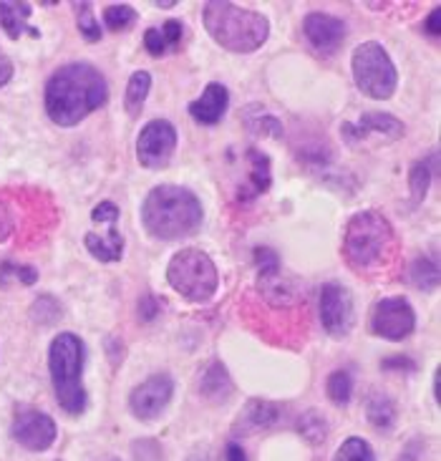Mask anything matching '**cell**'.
<instances>
[{
  "mask_svg": "<svg viewBox=\"0 0 441 461\" xmlns=\"http://www.w3.org/2000/svg\"><path fill=\"white\" fill-rule=\"evenodd\" d=\"M109 99V84L91 63H66L46 84V113L58 126H76Z\"/></svg>",
  "mask_w": 441,
  "mask_h": 461,
  "instance_id": "1",
  "label": "cell"
},
{
  "mask_svg": "<svg viewBox=\"0 0 441 461\" xmlns=\"http://www.w3.org/2000/svg\"><path fill=\"white\" fill-rule=\"evenodd\" d=\"M202 220H204V210L200 197L176 185L154 187L141 204L144 230L164 242L194 235L202 227Z\"/></svg>",
  "mask_w": 441,
  "mask_h": 461,
  "instance_id": "2",
  "label": "cell"
},
{
  "mask_svg": "<svg viewBox=\"0 0 441 461\" xmlns=\"http://www.w3.org/2000/svg\"><path fill=\"white\" fill-rule=\"evenodd\" d=\"M202 23L207 33L230 53H252L270 36V21L263 13L242 8L225 0H210L202 5Z\"/></svg>",
  "mask_w": 441,
  "mask_h": 461,
  "instance_id": "3",
  "label": "cell"
},
{
  "mask_svg": "<svg viewBox=\"0 0 441 461\" xmlns=\"http://www.w3.org/2000/svg\"><path fill=\"white\" fill-rule=\"evenodd\" d=\"M396 248V235L391 222L376 210L353 214L343 235V255L356 273H371L389 262Z\"/></svg>",
  "mask_w": 441,
  "mask_h": 461,
  "instance_id": "4",
  "label": "cell"
},
{
  "mask_svg": "<svg viewBox=\"0 0 441 461\" xmlns=\"http://www.w3.org/2000/svg\"><path fill=\"white\" fill-rule=\"evenodd\" d=\"M86 361L84 340L74 333H58L50 340L49 348V371L53 393L63 411L78 416L86 409V388L81 384Z\"/></svg>",
  "mask_w": 441,
  "mask_h": 461,
  "instance_id": "5",
  "label": "cell"
},
{
  "mask_svg": "<svg viewBox=\"0 0 441 461\" xmlns=\"http://www.w3.org/2000/svg\"><path fill=\"white\" fill-rule=\"evenodd\" d=\"M166 283L189 303H210L220 285L212 258L197 248L179 249L166 265Z\"/></svg>",
  "mask_w": 441,
  "mask_h": 461,
  "instance_id": "6",
  "label": "cell"
},
{
  "mask_svg": "<svg viewBox=\"0 0 441 461\" xmlns=\"http://www.w3.org/2000/svg\"><path fill=\"white\" fill-rule=\"evenodd\" d=\"M351 68L356 86L361 88L365 96H371V99H391L396 86H399L396 66H393L391 56L378 41H365L361 46H356Z\"/></svg>",
  "mask_w": 441,
  "mask_h": 461,
  "instance_id": "7",
  "label": "cell"
},
{
  "mask_svg": "<svg viewBox=\"0 0 441 461\" xmlns=\"http://www.w3.org/2000/svg\"><path fill=\"white\" fill-rule=\"evenodd\" d=\"M119 220V207L113 202H99L91 212V222L94 225L106 227V237L96 235V232H86L84 235V245L99 262H119L124 258V235L116 227Z\"/></svg>",
  "mask_w": 441,
  "mask_h": 461,
  "instance_id": "8",
  "label": "cell"
},
{
  "mask_svg": "<svg viewBox=\"0 0 441 461\" xmlns=\"http://www.w3.org/2000/svg\"><path fill=\"white\" fill-rule=\"evenodd\" d=\"M176 149V129L172 122L151 119L149 124L139 131L137 159L147 169H164L172 162Z\"/></svg>",
  "mask_w": 441,
  "mask_h": 461,
  "instance_id": "9",
  "label": "cell"
},
{
  "mask_svg": "<svg viewBox=\"0 0 441 461\" xmlns=\"http://www.w3.org/2000/svg\"><path fill=\"white\" fill-rule=\"evenodd\" d=\"M416 315L411 303L401 295L378 300L371 315V330L386 340H403L414 333Z\"/></svg>",
  "mask_w": 441,
  "mask_h": 461,
  "instance_id": "10",
  "label": "cell"
},
{
  "mask_svg": "<svg viewBox=\"0 0 441 461\" xmlns=\"http://www.w3.org/2000/svg\"><path fill=\"white\" fill-rule=\"evenodd\" d=\"M318 312H320V323L326 328L328 336L346 338L351 333L356 311H353L351 293L338 283H328L320 287V298H318Z\"/></svg>",
  "mask_w": 441,
  "mask_h": 461,
  "instance_id": "11",
  "label": "cell"
},
{
  "mask_svg": "<svg viewBox=\"0 0 441 461\" xmlns=\"http://www.w3.org/2000/svg\"><path fill=\"white\" fill-rule=\"evenodd\" d=\"M13 438L28 451H46L56 441V421L38 409H18L11 426Z\"/></svg>",
  "mask_w": 441,
  "mask_h": 461,
  "instance_id": "12",
  "label": "cell"
},
{
  "mask_svg": "<svg viewBox=\"0 0 441 461\" xmlns=\"http://www.w3.org/2000/svg\"><path fill=\"white\" fill-rule=\"evenodd\" d=\"M175 393V381L169 374H154L144 384H139L129 396V409L141 421H151L166 409Z\"/></svg>",
  "mask_w": 441,
  "mask_h": 461,
  "instance_id": "13",
  "label": "cell"
},
{
  "mask_svg": "<svg viewBox=\"0 0 441 461\" xmlns=\"http://www.w3.org/2000/svg\"><path fill=\"white\" fill-rule=\"evenodd\" d=\"M302 33L308 38L310 49L315 53H320V56H333L343 46L346 36H348L346 23L340 18H336V15H328V13H310V15H305Z\"/></svg>",
  "mask_w": 441,
  "mask_h": 461,
  "instance_id": "14",
  "label": "cell"
},
{
  "mask_svg": "<svg viewBox=\"0 0 441 461\" xmlns=\"http://www.w3.org/2000/svg\"><path fill=\"white\" fill-rule=\"evenodd\" d=\"M340 134L348 144H361L368 137H383V139H401L406 134V126L391 116V113L368 112L364 113L356 124H343Z\"/></svg>",
  "mask_w": 441,
  "mask_h": 461,
  "instance_id": "15",
  "label": "cell"
},
{
  "mask_svg": "<svg viewBox=\"0 0 441 461\" xmlns=\"http://www.w3.org/2000/svg\"><path fill=\"white\" fill-rule=\"evenodd\" d=\"M283 419V406L265 399H252L245 403V409L239 411L238 421L232 426V434L242 437V434H257L265 429H273L277 421Z\"/></svg>",
  "mask_w": 441,
  "mask_h": 461,
  "instance_id": "16",
  "label": "cell"
},
{
  "mask_svg": "<svg viewBox=\"0 0 441 461\" xmlns=\"http://www.w3.org/2000/svg\"><path fill=\"white\" fill-rule=\"evenodd\" d=\"M227 106H230V91L222 84H207L200 99L189 104V116L202 126H214L225 119Z\"/></svg>",
  "mask_w": 441,
  "mask_h": 461,
  "instance_id": "17",
  "label": "cell"
},
{
  "mask_svg": "<svg viewBox=\"0 0 441 461\" xmlns=\"http://www.w3.org/2000/svg\"><path fill=\"white\" fill-rule=\"evenodd\" d=\"M248 162H250V176L239 187V202H252L255 197L265 194L273 185V172H270V157L260 149H248Z\"/></svg>",
  "mask_w": 441,
  "mask_h": 461,
  "instance_id": "18",
  "label": "cell"
},
{
  "mask_svg": "<svg viewBox=\"0 0 441 461\" xmlns=\"http://www.w3.org/2000/svg\"><path fill=\"white\" fill-rule=\"evenodd\" d=\"M184 38V23L179 21H166L164 25H154L144 33V49L149 50L151 56H162L175 50Z\"/></svg>",
  "mask_w": 441,
  "mask_h": 461,
  "instance_id": "19",
  "label": "cell"
},
{
  "mask_svg": "<svg viewBox=\"0 0 441 461\" xmlns=\"http://www.w3.org/2000/svg\"><path fill=\"white\" fill-rule=\"evenodd\" d=\"M232 378L227 374V368L220 361H214L204 374L200 375V393L212 403H225L232 396Z\"/></svg>",
  "mask_w": 441,
  "mask_h": 461,
  "instance_id": "20",
  "label": "cell"
},
{
  "mask_svg": "<svg viewBox=\"0 0 441 461\" xmlns=\"http://www.w3.org/2000/svg\"><path fill=\"white\" fill-rule=\"evenodd\" d=\"M33 8L28 3H0V25L11 38H21L28 31Z\"/></svg>",
  "mask_w": 441,
  "mask_h": 461,
  "instance_id": "21",
  "label": "cell"
},
{
  "mask_svg": "<svg viewBox=\"0 0 441 461\" xmlns=\"http://www.w3.org/2000/svg\"><path fill=\"white\" fill-rule=\"evenodd\" d=\"M434 164H436V154H431L428 159H418L409 172V189H411V204H421L427 200L428 185H431V175H434Z\"/></svg>",
  "mask_w": 441,
  "mask_h": 461,
  "instance_id": "22",
  "label": "cell"
},
{
  "mask_svg": "<svg viewBox=\"0 0 441 461\" xmlns=\"http://www.w3.org/2000/svg\"><path fill=\"white\" fill-rule=\"evenodd\" d=\"M409 280H411V285L418 287V290L434 293V290L439 287V265L431 260V258H416V260L409 265Z\"/></svg>",
  "mask_w": 441,
  "mask_h": 461,
  "instance_id": "23",
  "label": "cell"
},
{
  "mask_svg": "<svg viewBox=\"0 0 441 461\" xmlns=\"http://www.w3.org/2000/svg\"><path fill=\"white\" fill-rule=\"evenodd\" d=\"M149 88H151V76L147 71H137V74H131L129 78V84H126L124 91V106L126 112L131 113V116H137L139 109L144 106V101L149 96Z\"/></svg>",
  "mask_w": 441,
  "mask_h": 461,
  "instance_id": "24",
  "label": "cell"
},
{
  "mask_svg": "<svg viewBox=\"0 0 441 461\" xmlns=\"http://www.w3.org/2000/svg\"><path fill=\"white\" fill-rule=\"evenodd\" d=\"M365 416L376 429H391L396 421V406L389 396L383 393H374L368 403H365Z\"/></svg>",
  "mask_w": 441,
  "mask_h": 461,
  "instance_id": "25",
  "label": "cell"
},
{
  "mask_svg": "<svg viewBox=\"0 0 441 461\" xmlns=\"http://www.w3.org/2000/svg\"><path fill=\"white\" fill-rule=\"evenodd\" d=\"M245 124L250 129L252 134H260V137H283V124L277 122L275 116L265 112L263 106H250L245 113Z\"/></svg>",
  "mask_w": 441,
  "mask_h": 461,
  "instance_id": "26",
  "label": "cell"
},
{
  "mask_svg": "<svg viewBox=\"0 0 441 461\" xmlns=\"http://www.w3.org/2000/svg\"><path fill=\"white\" fill-rule=\"evenodd\" d=\"M326 391H328V396H330V401H333L336 406H346V403L351 401V393H353L351 371H346V368L333 371V374L328 375Z\"/></svg>",
  "mask_w": 441,
  "mask_h": 461,
  "instance_id": "27",
  "label": "cell"
},
{
  "mask_svg": "<svg viewBox=\"0 0 441 461\" xmlns=\"http://www.w3.org/2000/svg\"><path fill=\"white\" fill-rule=\"evenodd\" d=\"M298 431H301L302 438H308L310 444H323L328 437V421L320 416V413L310 409L305 411L298 419Z\"/></svg>",
  "mask_w": 441,
  "mask_h": 461,
  "instance_id": "28",
  "label": "cell"
},
{
  "mask_svg": "<svg viewBox=\"0 0 441 461\" xmlns=\"http://www.w3.org/2000/svg\"><path fill=\"white\" fill-rule=\"evenodd\" d=\"M134 23H137V11L131 5L116 3V5H109L104 11V25L109 31H129Z\"/></svg>",
  "mask_w": 441,
  "mask_h": 461,
  "instance_id": "29",
  "label": "cell"
},
{
  "mask_svg": "<svg viewBox=\"0 0 441 461\" xmlns=\"http://www.w3.org/2000/svg\"><path fill=\"white\" fill-rule=\"evenodd\" d=\"M333 461H376L374 459V449H371V444L364 441V438L351 437L346 438L343 444L336 451V459Z\"/></svg>",
  "mask_w": 441,
  "mask_h": 461,
  "instance_id": "30",
  "label": "cell"
},
{
  "mask_svg": "<svg viewBox=\"0 0 441 461\" xmlns=\"http://www.w3.org/2000/svg\"><path fill=\"white\" fill-rule=\"evenodd\" d=\"M74 11H76V21H78V31H81V36L91 41V43H96L101 38V28L99 21L94 18V11H91V3H74Z\"/></svg>",
  "mask_w": 441,
  "mask_h": 461,
  "instance_id": "31",
  "label": "cell"
},
{
  "mask_svg": "<svg viewBox=\"0 0 441 461\" xmlns=\"http://www.w3.org/2000/svg\"><path fill=\"white\" fill-rule=\"evenodd\" d=\"M63 308L61 303L56 298H50V295H43V298H38L33 303V321L40 325H53L61 321Z\"/></svg>",
  "mask_w": 441,
  "mask_h": 461,
  "instance_id": "32",
  "label": "cell"
},
{
  "mask_svg": "<svg viewBox=\"0 0 441 461\" xmlns=\"http://www.w3.org/2000/svg\"><path fill=\"white\" fill-rule=\"evenodd\" d=\"M255 267H257V280H267L280 275V258L275 249L257 248L255 249Z\"/></svg>",
  "mask_w": 441,
  "mask_h": 461,
  "instance_id": "33",
  "label": "cell"
},
{
  "mask_svg": "<svg viewBox=\"0 0 441 461\" xmlns=\"http://www.w3.org/2000/svg\"><path fill=\"white\" fill-rule=\"evenodd\" d=\"M13 227H15V220H13V212L8 210V204L0 200V242L8 240L13 235Z\"/></svg>",
  "mask_w": 441,
  "mask_h": 461,
  "instance_id": "34",
  "label": "cell"
},
{
  "mask_svg": "<svg viewBox=\"0 0 441 461\" xmlns=\"http://www.w3.org/2000/svg\"><path fill=\"white\" fill-rule=\"evenodd\" d=\"M381 368L383 371H393V368H399V371H416V363L411 358H406V356H393V358H383Z\"/></svg>",
  "mask_w": 441,
  "mask_h": 461,
  "instance_id": "35",
  "label": "cell"
},
{
  "mask_svg": "<svg viewBox=\"0 0 441 461\" xmlns=\"http://www.w3.org/2000/svg\"><path fill=\"white\" fill-rule=\"evenodd\" d=\"M11 273L23 283V285H33L38 280L36 267H31V265H11Z\"/></svg>",
  "mask_w": 441,
  "mask_h": 461,
  "instance_id": "36",
  "label": "cell"
},
{
  "mask_svg": "<svg viewBox=\"0 0 441 461\" xmlns=\"http://www.w3.org/2000/svg\"><path fill=\"white\" fill-rule=\"evenodd\" d=\"M157 312H159V303L151 298V295H144V298L139 300V318L141 321H151Z\"/></svg>",
  "mask_w": 441,
  "mask_h": 461,
  "instance_id": "37",
  "label": "cell"
},
{
  "mask_svg": "<svg viewBox=\"0 0 441 461\" xmlns=\"http://www.w3.org/2000/svg\"><path fill=\"white\" fill-rule=\"evenodd\" d=\"M439 21H441V8H434V11L428 13L427 21H424V31H427L428 36L439 38V33H441Z\"/></svg>",
  "mask_w": 441,
  "mask_h": 461,
  "instance_id": "38",
  "label": "cell"
},
{
  "mask_svg": "<svg viewBox=\"0 0 441 461\" xmlns=\"http://www.w3.org/2000/svg\"><path fill=\"white\" fill-rule=\"evenodd\" d=\"M13 78V61L0 50V86H5Z\"/></svg>",
  "mask_w": 441,
  "mask_h": 461,
  "instance_id": "39",
  "label": "cell"
},
{
  "mask_svg": "<svg viewBox=\"0 0 441 461\" xmlns=\"http://www.w3.org/2000/svg\"><path fill=\"white\" fill-rule=\"evenodd\" d=\"M225 461H248V454H245V449L239 447V444H227L225 449Z\"/></svg>",
  "mask_w": 441,
  "mask_h": 461,
  "instance_id": "40",
  "label": "cell"
},
{
  "mask_svg": "<svg viewBox=\"0 0 441 461\" xmlns=\"http://www.w3.org/2000/svg\"><path fill=\"white\" fill-rule=\"evenodd\" d=\"M439 391H441V368H436V375H434V396L439 401Z\"/></svg>",
  "mask_w": 441,
  "mask_h": 461,
  "instance_id": "41",
  "label": "cell"
},
{
  "mask_svg": "<svg viewBox=\"0 0 441 461\" xmlns=\"http://www.w3.org/2000/svg\"><path fill=\"white\" fill-rule=\"evenodd\" d=\"M396 461H416V454H414V451H403L401 456H399Z\"/></svg>",
  "mask_w": 441,
  "mask_h": 461,
  "instance_id": "42",
  "label": "cell"
},
{
  "mask_svg": "<svg viewBox=\"0 0 441 461\" xmlns=\"http://www.w3.org/2000/svg\"><path fill=\"white\" fill-rule=\"evenodd\" d=\"M157 5H159V8H172V5H176L175 0H169V3H157Z\"/></svg>",
  "mask_w": 441,
  "mask_h": 461,
  "instance_id": "43",
  "label": "cell"
},
{
  "mask_svg": "<svg viewBox=\"0 0 441 461\" xmlns=\"http://www.w3.org/2000/svg\"><path fill=\"white\" fill-rule=\"evenodd\" d=\"M187 461H210V459H207V456H200V454H197V456H192V459H187Z\"/></svg>",
  "mask_w": 441,
  "mask_h": 461,
  "instance_id": "44",
  "label": "cell"
},
{
  "mask_svg": "<svg viewBox=\"0 0 441 461\" xmlns=\"http://www.w3.org/2000/svg\"><path fill=\"white\" fill-rule=\"evenodd\" d=\"M109 461H116V459H109Z\"/></svg>",
  "mask_w": 441,
  "mask_h": 461,
  "instance_id": "45",
  "label": "cell"
}]
</instances>
